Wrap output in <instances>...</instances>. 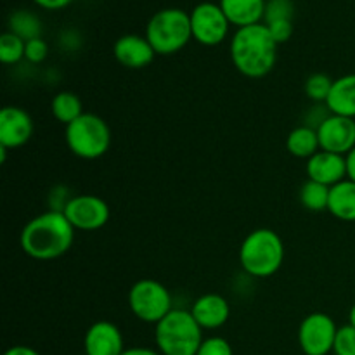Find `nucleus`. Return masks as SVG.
Masks as SVG:
<instances>
[{
	"label": "nucleus",
	"mask_w": 355,
	"mask_h": 355,
	"mask_svg": "<svg viewBox=\"0 0 355 355\" xmlns=\"http://www.w3.org/2000/svg\"><path fill=\"white\" fill-rule=\"evenodd\" d=\"M239 262L246 274L253 277H270L284 262V243L272 229L250 232L239 248Z\"/></svg>",
	"instance_id": "7ed1b4c3"
},
{
	"label": "nucleus",
	"mask_w": 355,
	"mask_h": 355,
	"mask_svg": "<svg viewBox=\"0 0 355 355\" xmlns=\"http://www.w3.org/2000/svg\"><path fill=\"white\" fill-rule=\"evenodd\" d=\"M85 355H121L125 352L123 335L120 328L110 321H97L83 336Z\"/></svg>",
	"instance_id": "ddd939ff"
},
{
	"label": "nucleus",
	"mask_w": 355,
	"mask_h": 355,
	"mask_svg": "<svg viewBox=\"0 0 355 355\" xmlns=\"http://www.w3.org/2000/svg\"><path fill=\"white\" fill-rule=\"evenodd\" d=\"M3 355H40V352H37V350L28 345H14L7 349Z\"/></svg>",
	"instance_id": "2f4dec72"
},
{
	"label": "nucleus",
	"mask_w": 355,
	"mask_h": 355,
	"mask_svg": "<svg viewBox=\"0 0 355 355\" xmlns=\"http://www.w3.org/2000/svg\"><path fill=\"white\" fill-rule=\"evenodd\" d=\"M191 314L203 329H218L231 318V305L222 295L207 293L196 298Z\"/></svg>",
	"instance_id": "dca6fc26"
},
{
	"label": "nucleus",
	"mask_w": 355,
	"mask_h": 355,
	"mask_svg": "<svg viewBox=\"0 0 355 355\" xmlns=\"http://www.w3.org/2000/svg\"><path fill=\"white\" fill-rule=\"evenodd\" d=\"M326 107L331 114L355 120V73L340 76L333 82Z\"/></svg>",
	"instance_id": "a211bd4d"
},
{
	"label": "nucleus",
	"mask_w": 355,
	"mask_h": 355,
	"mask_svg": "<svg viewBox=\"0 0 355 355\" xmlns=\"http://www.w3.org/2000/svg\"><path fill=\"white\" fill-rule=\"evenodd\" d=\"M347 179L355 182V148L347 155Z\"/></svg>",
	"instance_id": "72a5a7b5"
},
{
	"label": "nucleus",
	"mask_w": 355,
	"mask_h": 355,
	"mask_svg": "<svg viewBox=\"0 0 355 355\" xmlns=\"http://www.w3.org/2000/svg\"><path fill=\"white\" fill-rule=\"evenodd\" d=\"M62 214L78 231H97L107 224L111 210L106 201L96 194H78L69 198Z\"/></svg>",
	"instance_id": "9d476101"
},
{
	"label": "nucleus",
	"mask_w": 355,
	"mask_h": 355,
	"mask_svg": "<svg viewBox=\"0 0 355 355\" xmlns=\"http://www.w3.org/2000/svg\"><path fill=\"white\" fill-rule=\"evenodd\" d=\"M196 355H234L231 343L222 336H210L205 338Z\"/></svg>",
	"instance_id": "cd10ccee"
},
{
	"label": "nucleus",
	"mask_w": 355,
	"mask_h": 355,
	"mask_svg": "<svg viewBox=\"0 0 355 355\" xmlns=\"http://www.w3.org/2000/svg\"><path fill=\"white\" fill-rule=\"evenodd\" d=\"M266 3L267 0H220L218 6L227 16L229 23L245 28L262 23L266 16Z\"/></svg>",
	"instance_id": "f3484780"
},
{
	"label": "nucleus",
	"mask_w": 355,
	"mask_h": 355,
	"mask_svg": "<svg viewBox=\"0 0 355 355\" xmlns=\"http://www.w3.org/2000/svg\"><path fill=\"white\" fill-rule=\"evenodd\" d=\"M333 82H335V80H331L328 75H324V73H314V75H311L305 80V94H307L309 99L314 101V103L326 104L329 92H331Z\"/></svg>",
	"instance_id": "393cba45"
},
{
	"label": "nucleus",
	"mask_w": 355,
	"mask_h": 355,
	"mask_svg": "<svg viewBox=\"0 0 355 355\" xmlns=\"http://www.w3.org/2000/svg\"><path fill=\"white\" fill-rule=\"evenodd\" d=\"M203 340V328L191 311L173 309L155 329V342L162 355H196Z\"/></svg>",
	"instance_id": "20e7f679"
},
{
	"label": "nucleus",
	"mask_w": 355,
	"mask_h": 355,
	"mask_svg": "<svg viewBox=\"0 0 355 355\" xmlns=\"http://www.w3.org/2000/svg\"><path fill=\"white\" fill-rule=\"evenodd\" d=\"M191 30L193 38L201 45L215 47L222 44L229 33L227 16L224 14L222 7L214 2H201L191 10Z\"/></svg>",
	"instance_id": "1a4fd4ad"
},
{
	"label": "nucleus",
	"mask_w": 355,
	"mask_h": 355,
	"mask_svg": "<svg viewBox=\"0 0 355 355\" xmlns=\"http://www.w3.org/2000/svg\"><path fill=\"white\" fill-rule=\"evenodd\" d=\"M146 38L159 55H172L182 51L193 38L191 16L182 9L168 7L153 14L146 26Z\"/></svg>",
	"instance_id": "39448f33"
},
{
	"label": "nucleus",
	"mask_w": 355,
	"mask_h": 355,
	"mask_svg": "<svg viewBox=\"0 0 355 355\" xmlns=\"http://www.w3.org/2000/svg\"><path fill=\"white\" fill-rule=\"evenodd\" d=\"M229 52L236 69L248 78H263L277 62V42L263 23L238 28Z\"/></svg>",
	"instance_id": "f03ea898"
},
{
	"label": "nucleus",
	"mask_w": 355,
	"mask_h": 355,
	"mask_svg": "<svg viewBox=\"0 0 355 355\" xmlns=\"http://www.w3.org/2000/svg\"><path fill=\"white\" fill-rule=\"evenodd\" d=\"M35 130L30 113L19 106H6L0 111V146L17 149L26 144Z\"/></svg>",
	"instance_id": "f8f14e48"
},
{
	"label": "nucleus",
	"mask_w": 355,
	"mask_h": 355,
	"mask_svg": "<svg viewBox=\"0 0 355 355\" xmlns=\"http://www.w3.org/2000/svg\"><path fill=\"white\" fill-rule=\"evenodd\" d=\"M267 28H269L270 35H272L274 40L277 42V45L284 44L291 38L293 35V21L291 19H279L272 21V23H263Z\"/></svg>",
	"instance_id": "c756f323"
},
{
	"label": "nucleus",
	"mask_w": 355,
	"mask_h": 355,
	"mask_svg": "<svg viewBox=\"0 0 355 355\" xmlns=\"http://www.w3.org/2000/svg\"><path fill=\"white\" fill-rule=\"evenodd\" d=\"M113 54L121 66L128 69H142L149 66L155 59L156 52L141 35H123L114 42Z\"/></svg>",
	"instance_id": "2eb2a0df"
},
{
	"label": "nucleus",
	"mask_w": 355,
	"mask_h": 355,
	"mask_svg": "<svg viewBox=\"0 0 355 355\" xmlns=\"http://www.w3.org/2000/svg\"><path fill=\"white\" fill-rule=\"evenodd\" d=\"M26 51V42L19 38L17 35L6 31L0 37V61L3 64H16L24 58Z\"/></svg>",
	"instance_id": "b1692460"
},
{
	"label": "nucleus",
	"mask_w": 355,
	"mask_h": 355,
	"mask_svg": "<svg viewBox=\"0 0 355 355\" xmlns=\"http://www.w3.org/2000/svg\"><path fill=\"white\" fill-rule=\"evenodd\" d=\"M328 211L343 222H355V182L342 180L329 191Z\"/></svg>",
	"instance_id": "6ab92c4d"
},
{
	"label": "nucleus",
	"mask_w": 355,
	"mask_h": 355,
	"mask_svg": "<svg viewBox=\"0 0 355 355\" xmlns=\"http://www.w3.org/2000/svg\"><path fill=\"white\" fill-rule=\"evenodd\" d=\"M333 352L335 355H355V328L352 324L338 328Z\"/></svg>",
	"instance_id": "bb28decb"
},
{
	"label": "nucleus",
	"mask_w": 355,
	"mask_h": 355,
	"mask_svg": "<svg viewBox=\"0 0 355 355\" xmlns=\"http://www.w3.org/2000/svg\"><path fill=\"white\" fill-rule=\"evenodd\" d=\"M338 326L324 312L309 314L298 328V345L305 355H328L333 352Z\"/></svg>",
	"instance_id": "6e6552de"
},
{
	"label": "nucleus",
	"mask_w": 355,
	"mask_h": 355,
	"mask_svg": "<svg viewBox=\"0 0 355 355\" xmlns=\"http://www.w3.org/2000/svg\"><path fill=\"white\" fill-rule=\"evenodd\" d=\"M33 2L47 10H58V9H64V7H68L73 0H33Z\"/></svg>",
	"instance_id": "7c9ffc66"
},
{
	"label": "nucleus",
	"mask_w": 355,
	"mask_h": 355,
	"mask_svg": "<svg viewBox=\"0 0 355 355\" xmlns=\"http://www.w3.org/2000/svg\"><path fill=\"white\" fill-rule=\"evenodd\" d=\"M66 144L69 151L82 159H97L111 146V128L94 113H83L73 123L66 125Z\"/></svg>",
	"instance_id": "423d86ee"
},
{
	"label": "nucleus",
	"mask_w": 355,
	"mask_h": 355,
	"mask_svg": "<svg viewBox=\"0 0 355 355\" xmlns=\"http://www.w3.org/2000/svg\"><path fill=\"white\" fill-rule=\"evenodd\" d=\"M75 227L59 210H49L31 218L19 236L21 250L33 260H54L69 252Z\"/></svg>",
	"instance_id": "f257e3e1"
},
{
	"label": "nucleus",
	"mask_w": 355,
	"mask_h": 355,
	"mask_svg": "<svg viewBox=\"0 0 355 355\" xmlns=\"http://www.w3.org/2000/svg\"><path fill=\"white\" fill-rule=\"evenodd\" d=\"M286 149L290 151V155L297 156V158L311 159L315 153L321 151L318 130L309 125H300V127L293 128L286 137Z\"/></svg>",
	"instance_id": "aec40b11"
},
{
	"label": "nucleus",
	"mask_w": 355,
	"mask_h": 355,
	"mask_svg": "<svg viewBox=\"0 0 355 355\" xmlns=\"http://www.w3.org/2000/svg\"><path fill=\"white\" fill-rule=\"evenodd\" d=\"M121 355H162L158 350L148 349V347H132V349H125Z\"/></svg>",
	"instance_id": "473e14b6"
},
{
	"label": "nucleus",
	"mask_w": 355,
	"mask_h": 355,
	"mask_svg": "<svg viewBox=\"0 0 355 355\" xmlns=\"http://www.w3.org/2000/svg\"><path fill=\"white\" fill-rule=\"evenodd\" d=\"M305 170L311 180L333 187L347 179V156L321 149L311 159H307Z\"/></svg>",
	"instance_id": "4468645a"
},
{
	"label": "nucleus",
	"mask_w": 355,
	"mask_h": 355,
	"mask_svg": "<svg viewBox=\"0 0 355 355\" xmlns=\"http://www.w3.org/2000/svg\"><path fill=\"white\" fill-rule=\"evenodd\" d=\"M9 31L23 38L24 42L33 40V38H40L42 23L35 14L28 10H16L9 17Z\"/></svg>",
	"instance_id": "4be33fe9"
},
{
	"label": "nucleus",
	"mask_w": 355,
	"mask_h": 355,
	"mask_svg": "<svg viewBox=\"0 0 355 355\" xmlns=\"http://www.w3.org/2000/svg\"><path fill=\"white\" fill-rule=\"evenodd\" d=\"M51 111L55 120L64 125L73 123L76 118L85 113L82 99L75 92H69V90H62V92L55 94L51 103Z\"/></svg>",
	"instance_id": "412c9836"
},
{
	"label": "nucleus",
	"mask_w": 355,
	"mask_h": 355,
	"mask_svg": "<svg viewBox=\"0 0 355 355\" xmlns=\"http://www.w3.org/2000/svg\"><path fill=\"white\" fill-rule=\"evenodd\" d=\"M49 54V45L44 38H33V40L26 42V51H24V59H28L33 64L45 61Z\"/></svg>",
	"instance_id": "c85d7f7f"
},
{
	"label": "nucleus",
	"mask_w": 355,
	"mask_h": 355,
	"mask_svg": "<svg viewBox=\"0 0 355 355\" xmlns=\"http://www.w3.org/2000/svg\"><path fill=\"white\" fill-rule=\"evenodd\" d=\"M128 305L139 321L158 324L172 309V295L165 284L155 279H139L128 291Z\"/></svg>",
	"instance_id": "0eeeda50"
},
{
	"label": "nucleus",
	"mask_w": 355,
	"mask_h": 355,
	"mask_svg": "<svg viewBox=\"0 0 355 355\" xmlns=\"http://www.w3.org/2000/svg\"><path fill=\"white\" fill-rule=\"evenodd\" d=\"M318 135L322 151L347 156L355 148V120L329 114L318 127Z\"/></svg>",
	"instance_id": "9b49d317"
},
{
	"label": "nucleus",
	"mask_w": 355,
	"mask_h": 355,
	"mask_svg": "<svg viewBox=\"0 0 355 355\" xmlns=\"http://www.w3.org/2000/svg\"><path fill=\"white\" fill-rule=\"evenodd\" d=\"M329 191H331V187L309 179L307 182L300 187V203L311 211L328 210Z\"/></svg>",
	"instance_id": "5701e85b"
},
{
	"label": "nucleus",
	"mask_w": 355,
	"mask_h": 355,
	"mask_svg": "<svg viewBox=\"0 0 355 355\" xmlns=\"http://www.w3.org/2000/svg\"><path fill=\"white\" fill-rule=\"evenodd\" d=\"M349 324H352L355 328V304L352 305V309H350L349 312Z\"/></svg>",
	"instance_id": "f704fd0d"
},
{
	"label": "nucleus",
	"mask_w": 355,
	"mask_h": 355,
	"mask_svg": "<svg viewBox=\"0 0 355 355\" xmlns=\"http://www.w3.org/2000/svg\"><path fill=\"white\" fill-rule=\"evenodd\" d=\"M293 2L291 0H267L266 16L263 23H272L279 19H291L293 17Z\"/></svg>",
	"instance_id": "a878e982"
}]
</instances>
